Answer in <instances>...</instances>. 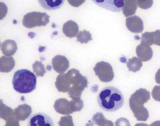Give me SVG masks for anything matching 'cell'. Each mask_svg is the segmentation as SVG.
<instances>
[{
    "label": "cell",
    "instance_id": "cell-1",
    "mask_svg": "<svg viewBox=\"0 0 160 126\" xmlns=\"http://www.w3.org/2000/svg\"><path fill=\"white\" fill-rule=\"evenodd\" d=\"M99 106L107 112H114L121 108L124 98L120 90L114 87L108 86L101 90L97 97Z\"/></svg>",
    "mask_w": 160,
    "mask_h": 126
},
{
    "label": "cell",
    "instance_id": "cell-2",
    "mask_svg": "<svg viewBox=\"0 0 160 126\" xmlns=\"http://www.w3.org/2000/svg\"><path fill=\"white\" fill-rule=\"evenodd\" d=\"M12 84L17 92L21 94L30 93L36 89L37 77L29 70H18L14 75Z\"/></svg>",
    "mask_w": 160,
    "mask_h": 126
},
{
    "label": "cell",
    "instance_id": "cell-3",
    "mask_svg": "<svg viewBox=\"0 0 160 126\" xmlns=\"http://www.w3.org/2000/svg\"><path fill=\"white\" fill-rule=\"evenodd\" d=\"M66 74L68 79L69 94L72 99L80 98L82 92L88 86V81L86 76L75 69H71Z\"/></svg>",
    "mask_w": 160,
    "mask_h": 126
},
{
    "label": "cell",
    "instance_id": "cell-4",
    "mask_svg": "<svg viewBox=\"0 0 160 126\" xmlns=\"http://www.w3.org/2000/svg\"><path fill=\"white\" fill-rule=\"evenodd\" d=\"M49 17H50L46 13L32 12L24 16L23 25L29 29L46 26L49 22Z\"/></svg>",
    "mask_w": 160,
    "mask_h": 126
},
{
    "label": "cell",
    "instance_id": "cell-5",
    "mask_svg": "<svg viewBox=\"0 0 160 126\" xmlns=\"http://www.w3.org/2000/svg\"><path fill=\"white\" fill-rule=\"evenodd\" d=\"M95 75L100 81L103 82H111L114 77L113 68L108 62L102 61L96 63L93 68Z\"/></svg>",
    "mask_w": 160,
    "mask_h": 126
},
{
    "label": "cell",
    "instance_id": "cell-6",
    "mask_svg": "<svg viewBox=\"0 0 160 126\" xmlns=\"http://www.w3.org/2000/svg\"><path fill=\"white\" fill-rule=\"evenodd\" d=\"M99 7L114 12H119L124 6V0H92Z\"/></svg>",
    "mask_w": 160,
    "mask_h": 126
},
{
    "label": "cell",
    "instance_id": "cell-7",
    "mask_svg": "<svg viewBox=\"0 0 160 126\" xmlns=\"http://www.w3.org/2000/svg\"><path fill=\"white\" fill-rule=\"evenodd\" d=\"M30 126H53L54 122L52 118L48 115L42 113H39L32 115L28 121Z\"/></svg>",
    "mask_w": 160,
    "mask_h": 126
},
{
    "label": "cell",
    "instance_id": "cell-8",
    "mask_svg": "<svg viewBox=\"0 0 160 126\" xmlns=\"http://www.w3.org/2000/svg\"><path fill=\"white\" fill-rule=\"evenodd\" d=\"M129 104L134 115L138 121H147L149 115L148 111L144 107V104H137L130 98Z\"/></svg>",
    "mask_w": 160,
    "mask_h": 126
},
{
    "label": "cell",
    "instance_id": "cell-9",
    "mask_svg": "<svg viewBox=\"0 0 160 126\" xmlns=\"http://www.w3.org/2000/svg\"><path fill=\"white\" fill-rule=\"evenodd\" d=\"M53 69L59 74L64 73L70 66L68 59L64 56L58 55L53 58L52 61Z\"/></svg>",
    "mask_w": 160,
    "mask_h": 126
},
{
    "label": "cell",
    "instance_id": "cell-10",
    "mask_svg": "<svg viewBox=\"0 0 160 126\" xmlns=\"http://www.w3.org/2000/svg\"><path fill=\"white\" fill-rule=\"evenodd\" d=\"M126 26L127 29L133 33H141L144 30L143 21L137 16L126 18Z\"/></svg>",
    "mask_w": 160,
    "mask_h": 126
},
{
    "label": "cell",
    "instance_id": "cell-11",
    "mask_svg": "<svg viewBox=\"0 0 160 126\" xmlns=\"http://www.w3.org/2000/svg\"><path fill=\"white\" fill-rule=\"evenodd\" d=\"M136 54L138 58L145 62L151 59L153 51L149 45L141 43L137 46Z\"/></svg>",
    "mask_w": 160,
    "mask_h": 126
},
{
    "label": "cell",
    "instance_id": "cell-12",
    "mask_svg": "<svg viewBox=\"0 0 160 126\" xmlns=\"http://www.w3.org/2000/svg\"><path fill=\"white\" fill-rule=\"evenodd\" d=\"M54 108L57 113L62 115H69L73 113L71 109V102L65 99H59L55 101Z\"/></svg>",
    "mask_w": 160,
    "mask_h": 126
},
{
    "label": "cell",
    "instance_id": "cell-13",
    "mask_svg": "<svg viewBox=\"0 0 160 126\" xmlns=\"http://www.w3.org/2000/svg\"><path fill=\"white\" fill-rule=\"evenodd\" d=\"M150 98L149 91L143 88L137 90L130 97V99L138 104H144L150 99Z\"/></svg>",
    "mask_w": 160,
    "mask_h": 126
},
{
    "label": "cell",
    "instance_id": "cell-14",
    "mask_svg": "<svg viewBox=\"0 0 160 126\" xmlns=\"http://www.w3.org/2000/svg\"><path fill=\"white\" fill-rule=\"evenodd\" d=\"M79 31L78 25L72 20H69L64 23L62 27V32L66 37L72 38L77 36Z\"/></svg>",
    "mask_w": 160,
    "mask_h": 126
},
{
    "label": "cell",
    "instance_id": "cell-15",
    "mask_svg": "<svg viewBox=\"0 0 160 126\" xmlns=\"http://www.w3.org/2000/svg\"><path fill=\"white\" fill-rule=\"evenodd\" d=\"M15 117L18 121L26 120L32 113L31 107L27 104L19 105L14 110Z\"/></svg>",
    "mask_w": 160,
    "mask_h": 126
},
{
    "label": "cell",
    "instance_id": "cell-16",
    "mask_svg": "<svg viewBox=\"0 0 160 126\" xmlns=\"http://www.w3.org/2000/svg\"><path fill=\"white\" fill-rule=\"evenodd\" d=\"M65 0H38L40 6L48 11H54L60 9Z\"/></svg>",
    "mask_w": 160,
    "mask_h": 126
},
{
    "label": "cell",
    "instance_id": "cell-17",
    "mask_svg": "<svg viewBox=\"0 0 160 126\" xmlns=\"http://www.w3.org/2000/svg\"><path fill=\"white\" fill-rule=\"evenodd\" d=\"M17 49V45L13 40H6L2 44V51L4 55L9 56L14 55Z\"/></svg>",
    "mask_w": 160,
    "mask_h": 126
},
{
    "label": "cell",
    "instance_id": "cell-18",
    "mask_svg": "<svg viewBox=\"0 0 160 126\" xmlns=\"http://www.w3.org/2000/svg\"><path fill=\"white\" fill-rule=\"evenodd\" d=\"M55 85L56 88L59 92L63 93L68 92L69 87L66 74H60L57 77Z\"/></svg>",
    "mask_w": 160,
    "mask_h": 126
},
{
    "label": "cell",
    "instance_id": "cell-19",
    "mask_svg": "<svg viewBox=\"0 0 160 126\" xmlns=\"http://www.w3.org/2000/svg\"><path fill=\"white\" fill-rule=\"evenodd\" d=\"M124 1L122 12L124 16L128 17L134 15L137 9V0H124Z\"/></svg>",
    "mask_w": 160,
    "mask_h": 126
},
{
    "label": "cell",
    "instance_id": "cell-20",
    "mask_svg": "<svg viewBox=\"0 0 160 126\" xmlns=\"http://www.w3.org/2000/svg\"><path fill=\"white\" fill-rule=\"evenodd\" d=\"M142 61L135 57L130 59L127 63V66L130 71L136 72L142 67Z\"/></svg>",
    "mask_w": 160,
    "mask_h": 126
},
{
    "label": "cell",
    "instance_id": "cell-21",
    "mask_svg": "<svg viewBox=\"0 0 160 126\" xmlns=\"http://www.w3.org/2000/svg\"><path fill=\"white\" fill-rule=\"evenodd\" d=\"M92 121L98 126H114V124L110 120H107L105 118L103 115L101 113H98L93 116Z\"/></svg>",
    "mask_w": 160,
    "mask_h": 126
},
{
    "label": "cell",
    "instance_id": "cell-22",
    "mask_svg": "<svg viewBox=\"0 0 160 126\" xmlns=\"http://www.w3.org/2000/svg\"><path fill=\"white\" fill-rule=\"evenodd\" d=\"M77 41L81 44L88 43L89 41H92V34L89 32L84 30L83 31H79V33L77 35Z\"/></svg>",
    "mask_w": 160,
    "mask_h": 126
},
{
    "label": "cell",
    "instance_id": "cell-23",
    "mask_svg": "<svg viewBox=\"0 0 160 126\" xmlns=\"http://www.w3.org/2000/svg\"><path fill=\"white\" fill-rule=\"evenodd\" d=\"M154 42V32H146L142 34L141 43L152 46Z\"/></svg>",
    "mask_w": 160,
    "mask_h": 126
},
{
    "label": "cell",
    "instance_id": "cell-24",
    "mask_svg": "<svg viewBox=\"0 0 160 126\" xmlns=\"http://www.w3.org/2000/svg\"><path fill=\"white\" fill-rule=\"evenodd\" d=\"M33 70L36 75L43 76L46 72L44 65L40 61H36L32 65Z\"/></svg>",
    "mask_w": 160,
    "mask_h": 126
},
{
    "label": "cell",
    "instance_id": "cell-25",
    "mask_svg": "<svg viewBox=\"0 0 160 126\" xmlns=\"http://www.w3.org/2000/svg\"><path fill=\"white\" fill-rule=\"evenodd\" d=\"M71 102V109L73 112L80 111L83 107V102L80 98L73 99Z\"/></svg>",
    "mask_w": 160,
    "mask_h": 126
},
{
    "label": "cell",
    "instance_id": "cell-26",
    "mask_svg": "<svg viewBox=\"0 0 160 126\" xmlns=\"http://www.w3.org/2000/svg\"><path fill=\"white\" fill-rule=\"evenodd\" d=\"M138 6L144 10L149 9L153 4V0H137Z\"/></svg>",
    "mask_w": 160,
    "mask_h": 126
},
{
    "label": "cell",
    "instance_id": "cell-27",
    "mask_svg": "<svg viewBox=\"0 0 160 126\" xmlns=\"http://www.w3.org/2000/svg\"><path fill=\"white\" fill-rule=\"evenodd\" d=\"M152 95L155 100L160 102V85H156L153 88Z\"/></svg>",
    "mask_w": 160,
    "mask_h": 126
},
{
    "label": "cell",
    "instance_id": "cell-28",
    "mask_svg": "<svg viewBox=\"0 0 160 126\" xmlns=\"http://www.w3.org/2000/svg\"><path fill=\"white\" fill-rule=\"evenodd\" d=\"M86 0H68V2L72 6L78 7L85 2Z\"/></svg>",
    "mask_w": 160,
    "mask_h": 126
},
{
    "label": "cell",
    "instance_id": "cell-29",
    "mask_svg": "<svg viewBox=\"0 0 160 126\" xmlns=\"http://www.w3.org/2000/svg\"><path fill=\"white\" fill-rule=\"evenodd\" d=\"M153 44L160 46V30H158L154 32V42Z\"/></svg>",
    "mask_w": 160,
    "mask_h": 126
},
{
    "label": "cell",
    "instance_id": "cell-30",
    "mask_svg": "<svg viewBox=\"0 0 160 126\" xmlns=\"http://www.w3.org/2000/svg\"><path fill=\"white\" fill-rule=\"evenodd\" d=\"M155 81L158 84H160V68L155 75Z\"/></svg>",
    "mask_w": 160,
    "mask_h": 126
}]
</instances>
